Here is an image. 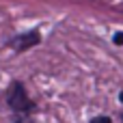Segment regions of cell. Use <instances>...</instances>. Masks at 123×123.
Instances as JSON below:
<instances>
[{
    "instance_id": "cell-1",
    "label": "cell",
    "mask_w": 123,
    "mask_h": 123,
    "mask_svg": "<svg viewBox=\"0 0 123 123\" xmlns=\"http://www.w3.org/2000/svg\"><path fill=\"white\" fill-rule=\"evenodd\" d=\"M6 104H9V108L17 117H28L32 112V108H35V104L28 99V95H26V91H24L22 84H13L11 86V91L6 95Z\"/></svg>"
},
{
    "instance_id": "cell-2",
    "label": "cell",
    "mask_w": 123,
    "mask_h": 123,
    "mask_svg": "<svg viewBox=\"0 0 123 123\" xmlns=\"http://www.w3.org/2000/svg\"><path fill=\"white\" fill-rule=\"evenodd\" d=\"M39 39H41L39 32H28V35H24V37H17V41H13V48H15V50H26V48L39 43Z\"/></svg>"
},
{
    "instance_id": "cell-3",
    "label": "cell",
    "mask_w": 123,
    "mask_h": 123,
    "mask_svg": "<svg viewBox=\"0 0 123 123\" xmlns=\"http://www.w3.org/2000/svg\"><path fill=\"white\" fill-rule=\"evenodd\" d=\"M91 123H110V119H108V117H95Z\"/></svg>"
},
{
    "instance_id": "cell-4",
    "label": "cell",
    "mask_w": 123,
    "mask_h": 123,
    "mask_svg": "<svg viewBox=\"0 0 123 123\" xmlns=\"http://www.w3.org/2000/svg\"><path fill=\"white\" fill-rule=\"evenodd\" d=\"M115 43H123V32H117L115 35Z\"/></svg>"
},
{
    "instance_id": "cell-5",
    "label": "cell",
    "mask_w": 123,
    "mask_h": 123,
    "mask_svg": "<svg viewBox=\"0 0 123 123\" xmlns=\"http://www.w3.org/2000/svg\"><path fill=\"white\" fill-rule=\"evenodd\" d=\"M119 99H121V102H123V93H121V95H119Z\"/></svg>"
}]
</instances>
